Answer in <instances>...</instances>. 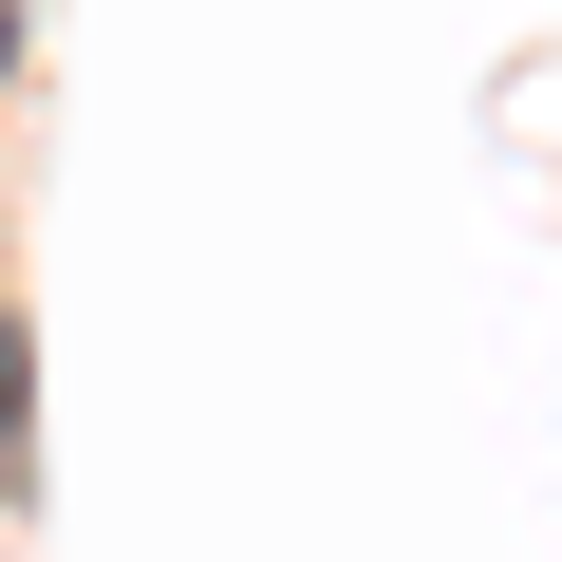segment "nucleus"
Returning <instances> with one entry per match:
<instances>
[{
	"label": "nucleus",
	"instance_id": "obj_2",
	"mask_svg": "<svg viewBox=\"0 0 562 562\" xmlns=\"http://www.w3.org/2000/svg\"><path fill=\"white\" fill-rule=\"evenodd\" d=\"M0 76H20V0H0Z\"/></svg>",
	"mask_w": 562,
	"mask_h": 562
},
{
	"label": "nucleus",
	"instance_id": "obj_1",
	"mask_svg": "<svg viewBox=\"0 0 562 562\" xmlns=\"http://www.w3.org/2000/svg\"><path fill=\"white\" fill-rule=\"evenodd\" d=\"M20 431H38V338L0 319V487H20Z\"/></svg>",
	"mask_w": 562,
	"mask_h": 562
}]
</instances>
